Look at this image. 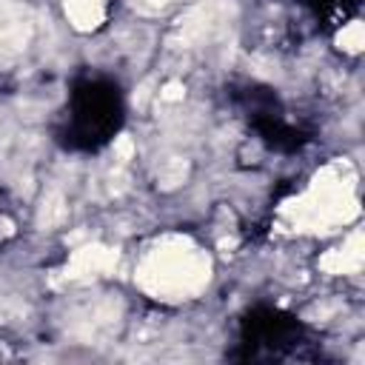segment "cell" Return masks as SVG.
<instances>
[{"instance_id": "cell-4", "label": "cell", "mask_w": 365, "mask_h": 365, "mask_svg": "<svg viewBox=\"0 0 365 365\" xmlns=\"http://www.w3.org/2000/svg\"><path fill=\"white\" fill-rule=\"evenodd\" d=\"M339 48H345L351 54H356L362 48V23L359 20H351V23L342 26V31H339Z\"/></svg>"}, {"instance_id": "cell-3", "label": "cell", "mask_w": 365, "mask_h": 365, "mask_svg": "<svg viewBox=\"0 0 365 365\" xmlns=\"http://www.w3.org/2000/svg\"><path fill=\"white\" fill-rule=\"evenodd\" d=\"M66 14L80 31H88L106 17V0H66Z\"/></svg>"}, {"instance_id": "cell-5", "label": "cell", "mask_w": 365, "mask_h": 365, "mask_svg": "<svg viewBox=\"0 0 365 365\" xmlns=\"http://www.w3.org/2000/svg\"><path fill=\"white\" fill-rule=\"evenodd\" d=\"M182 94H185V88H182V83H165L163 86V91H160V100L163 103H174V100H182Z\"/></svg>"}, {"instance_id": "cell-1", "label": "cell", "mask_w": 365, "mask_h": 365, "mask_svg": "<svg viewBox=\"0 0 365 365\" xmlns=\"http://www.w3.org/2000/svg\"><path fill=\"white\" fill-rule=\"evenodd\" d=\"M208 257L185 240H168L148 251L140 265V285L157 299L197 297L208 282Z\"/></svg>"}, {"instance_id": "cell-2", "label": "cell", "mask_w": 365, "mask_h": 365, "mask_svg": "<svg viewBox=\"0 0 365 365\" xmlns=\"http://www.w3.org/2000/svg\"><path fill=\"white\" fill-rule=\"evenodd\" d=\"M362 265V240L359 234H351L348 242H342V248L328 251L319 259V268H325L328 274H354Z\"/></svg>"}]
</instances>
